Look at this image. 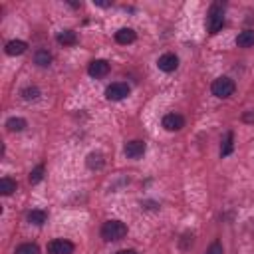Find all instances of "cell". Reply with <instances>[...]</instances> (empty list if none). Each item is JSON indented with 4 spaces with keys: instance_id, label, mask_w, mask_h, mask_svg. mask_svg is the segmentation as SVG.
Here are the masks:
<instances>
[{
    "instance_id": "6da1fadb",
    "label": "cell",
    "mask_w": 254,
    "mask_h": 254,
    "mask_svg": "<svg viewBox=\"0 0 254 254\" xmlns=\"http://www.w3.org/2000/svg\"><path fill=\"white\" fill-rule=\"evenodd\" d=\"M224 26V4L222 2H212L208 12H206V30L208 34H218Z\"/></svg>"
},
{
    "instance_id": "7a4b0ae2",
    "label": "cell",
    "mask_w": 254,
    "mask_h": 254,
    "mask_svg": "<svg viewBox=\"0 0 254 254\" xmlns=\"http://www.w3.org/2000/svg\"><path fill=\"white\" fill-rule=\"evenodd\" d=\"M99 234H101V238H103L105 242L123 240V238L127 236V224L121 222V220H107V222H103Z\"/></svg>"
},
{
    "instance_id": "3957f363",
    "label": "cell",
    "mask_w": 254,
    "mask_h": 254,
    "mask_svg": "<svg viewBox=\"0 0 254 254\" xmlns=\"http://www.w3.org/2000/svg\"><path fill=\"white\" fill-rule=\"evenodd\" d=\"M210 91H212V95L218 97V99H228L230 95H234V91H236V83H234L230 77L220 75V77H216V79L212 81Z\"/></svg>"
},
{
    "instance_id": "277c9868",
    "label": "cell",
    "mask_w": 254,
    "mask_h": 254,
    "mask_svg": "<svg viewBox=\"0 0 254 254\" xmlns=\"http://www.w3.org/2000/svg\"><path fill=\"white\" fill-rule=\"evenodd\" d=\"M129 93H131V89L125 81H113L111 85L105 87V99H109V101H121Z\"/></svg>"
},
{
    "instance_id": "5b68a950",
    "label": "cell",
    "mask_w": 254,
    "mask_h": 254,
    "mask_svg": "<svg viewBox=\"0 0 254 254\" xmlns=\"http://www.w3.org/2000/svg\"><path fill=\"white\" fill-rule=\"evenodd\" d=\"M75 246L73 242L65 240V238H54L48 242V252L50 254H73Z\"/></svg>"
},
{
    "instance_id": "8992f818",
    "label": "cell",
    "mask_w": 254,
    "mask_h": 254,
    "mask_svg": "<svg viewBox=\"0 0 254 254\" xmlns=\"http://www.w3.org/2000/svg\"><path fill=\"white\" fill-rule=\"evenodd\" d=\"M145 149H147L145 141H141V139H133V141H127V143H125L123 153H125L129 159H139V157H143Z\"/></svg>"
},
{
    "instance_id": "52a82bcc",
    "label": "cell",
    "mask_w": 254,
    "mask_h": 254,
    "mask_svg": "<svg viewBox=\"0 0 254 254\" xmlns=\"http://www.w3.org/2000/svg\"><path fill=\"white\" fill-rule=\"evenodd\" d=\"M157 67H159L161 71H165V73H171V71H175V69L179 67V58H177L175 54L167 52V54H163V56L157 60Z\"/></svg>"
},
{
    "instance_id": "ba28073f",
    "label": "cell",
    "mask_w": 254,
    "mask_h": 254,
    "mask_svg": "<svg viewBox=\"0 0 254 254\" xmlns=\"http://www.w3.org/2000/svg\"><path fill=\"white\" fill-rule=\"evenodd\" d=\"M109 69H111V65H109L107 60H93L87 65V73L91 77H105L109 73Z\"/></svg>"
},
{
    "instance_id": "9c48e42d",
    "label": "cell",
    "mask_w": 254,
    "mask_h": 254,
    "mask_svg": "<svg viewBox=\"0 0 254 254\" xmlns=\"http://www.w3.org/2000/svg\"><path fill=\"white\" fill-rule=\"evenodd\" d=\"M161 123H163V127L167 131H181L185 127V117L179 115V113H167Z\"/></svg>"
},
{
    "instance_id": "30bf717a",
    "label": "cell",
    "mask_w": 254,
    "mask_h": 254,
    "mask_svg": "<svg viewBox=\"0 0 254 254\" xmlns=\"http://www.w3.org/2000/svg\"><path fill=\"white\" fill-rule=\"evenodd\" d=\"M135 40H137V34H135L133 28H119V30L115 32V42L121 44V46H129V44H133Z\"/></svg>"
},
{
    "instance_id": "8fae6325",
    "label": "cell",
    "mask_w": 254,
    "mask_h": 254,
    "mask_svg": "<svg viewBox=\"0 0 254 254\" xmlns=\"http://www.w3.org/2000/svg\"><path fill=\"white\" fill-rule=\"evenodd\" d=\"M4 50H6L8 56H22V54L28 50V44H26L24 40H10Z\"/></svg>"
},
{
    "instance_id": "7c38bea8",
    "label": "cell",
    "mask_w": 254,
    "mask_h": 254,
    "mask_svg": "<svg viewBox=\"0 0 254 254\" xmlns=\"http://www.w3.org/2000/svg\"><path fill=\"white\" fill-rule=\"evenodd\" d=\"M26 218H28V222H30V224L42 226V224L48 220V212H46V210H42V208H32V210L26 214Z\"/></svg>"
},
{
    "instance_id": "4fadbf2b",
    "label": "cell",
    "mask_w": 254,
    "mask_h": 254,
    "mask_svg": "<svg viewBox=\"0 0 254 254\" xmlns=\"http://www.w3.org/2000/svg\"><path fill=\"white\" fill-rule=\"evenodd\" d=\"M236 46L238 48H252L254 46V30H242L236 36Z\"/></svg>"
},
{
    "instance_id": "5bb4252c",
    "label": "cell",
    "mask_w": 254,
    "mask_h": 254,
    "mask_svg": "<svg viewBox=\"0 0 254 254\" xmlns=\"http://www.w3.org/2000/svg\"><path fill=\"white\" fill-rule=\"evenodd\" d=\"M56 40H58V44H62V46H73V44L77 42V34H75L73 30H62V32H58Z\"/></svg>"
},
{
    "instance_id": "9a60e30c",
    "label": "cell",
    "mask_w": 254,
    "mask_h": 254,
    "mask_svg": "<svg viewBox=\"0 0 254 254\" xmlns=\"http://www.w3.org/2000/svg\"><path fill=\"white\" fill-rule=\"evenodd\" d=\"M34 64L40 67H48L52 64V54L48 50H36L34 54Z\"/></svg>"
},
{
    "instance_id": "2e32d148",
    "label": "cell",
    "mask_w": 254,
    "mask_h": 254,
    "mask_svg": "<svg viewBox=\"0 0 254 254\" xmlns=\"http://www.w3.org/2000/svg\"><path fill=\"white\" fill-rule=\"evenodd\" d=\"M232 151H234V133L228 131V133L224 135L222 145H220V157H228Z\"/></svg>"
},
{
    "instance_id": "e0dca14e",
    "label": "cell",
    "mask_w": 254,
    "mask_h": 254,
    "mask_svg": "<svg viewBox=\"0 0 254 254\" xmlns=\"http://www.w3.org/2000/svg\"><path fill=\"white\" fill-rule=\"evenodd\" d=\"M85 163H87V167H89L91 171H99V169L105 165V159H103L101 153H89L87 159H85Z\"/></svg>"
},
{
    "instance_id": "ac0fdd59",
    "label": "cell",
    "mask_w": 254,
    "mask_h": 254,
    "mask_svg": "<svg viewBox=\"0 0 254 254\" xmlns=\"http://www.w3.org/2000/svg\"><path fill=\"white\" fill-rule=\"evenodd\" d=\"M16 181L14 179H10V177H2L0 179V192L4 194V196H10L14 190H16Z\"/></svg>"
},
{
    "instance_id": "d6986e66",
    "label": "cell",
    "mask_w": 254,
    "mask_h": 254,
    "mask_svg": "<svg viewBox=\"0 0 254 254\" xmlns=\"http://www.w3.org/2000/svg\"><path fill=\"white\" fill-rule=\"evenodd\" d=\"M26 119H22V117H10L8 121H6V127H8V131H16V133H20V131H24L26 129Z\"/></svg>"
},
{
    "instance_id": "ffe728a7",
    "label": "cell",
    "mask_w": 254,
    "mask_h": 254,
    "mask_svg": "<svg viewBox=\"0 0 254 254\" xmlns=\"http://www.w3.org/2000/svg\"><path fill=\"white\" fill-rule=\"evenodd\" d=\"M20 95H22V99H26V101H36V99L40 97V89H38L36 85H28V87H24V89L20 91Z\"/></svg>"
},
{
    "instance_id": "44dd1931",
    "label": "cell",
    "mask_w": 254,
    "mask_h": 254,
    "mask_svg": "<svg viewBox=\"0 0 254 254\" xmlns=\"http://www.w3.org/2000/svg\"><path fill=\"white\" fill-rule=\"evenodd\" d=\"M44 173H46V167H44V165H38V167H34V169L30 171V177H28L30 185H38V183L44 179Z\"/></svg>"
},
{
    "instance_id": "7402d4cb",
    "label": "cell",
    "mask_w": 254,
    "mask_h": 254,
    "mask_svg": "<svg viewBox=\"0 0 254 254\" xmlns=\"http://www.w3.org/2000/svg\"><path fill=\"white\" fill-rule=\"evenodd\" d=\"M14 254H40V246L34 244V242H24V244H20L16 248Z\"/></svg>"
},
{
    "instance_id": "603a6c76",
    "label": "cell",
    "mask_w": 254,
    "mask_h": 254,
    "mask_svg": "<svg viewBox=\"0 0 254 254\" xmlns=\"http://www.w3.org/2000/svg\"><path fill=\"white\" fill-rule=\"evenodd\" d=\"M204 254H224V248H222V244L220 242H212L208 248H206V252Z\"/></svg>"
},
{
    "instance_id": "cb8c5ba5",
    "label": "cell",
    "mask_w": 254,
    "mask_h": 254,
    "mask_svg": "<svg viewBox=\"0 0 254 254\" xmlns=\"http://www.w3.org/2000/svg\"><path fill=\"white\" fill-rule=\"evenodd\" d=\"M192 246V234H185L183 238H181V248L183 250H189Z\"/></svg>"
},
{
    "instance_id": "d4e9b609",
    "label": "cell",
    "mask_w": 254,
    "mask_h": 254,
    "mask_svg": "<svg viewBox=\"0 0 254 254\" xmlns=\"http://www.w3.org/2000/svg\"><path fill=\"white\" fill-rule=\"evenodd\" d=\"M242 121H246V123H254V111H246V113L242 115Z\"/></svg>"
},
{
    "instance_id": "484cf974",
    "label": "cell",
    "mask_w": 254,
    "mask_h": 254,
    "mask_svg": "<svg viewBox=\"0 0 254 254\" xmlns=\"http://www.w3.org/2000/svg\"><path fill=\"white\" fill-rule=\"evenodd\" d=\"M115 254H139L137 250H133V248H123V250H117Z\"/></svg>"
}]
</instances>
